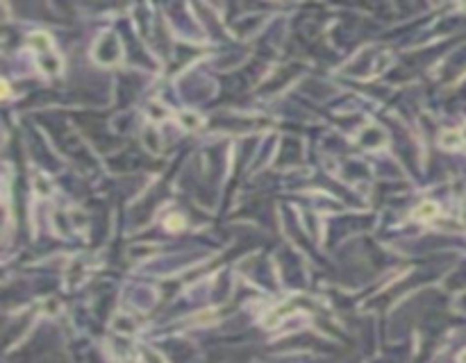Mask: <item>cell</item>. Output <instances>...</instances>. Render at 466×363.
I'll use <instances>...</instances> for the list:
<instances>
[{"label":"cell","mask_w":466,"mask_h":363,"mask_svg":"<svg viewBox=\"0 0 466 363\" xmlns=\"http://www.w3.org/2000/svg\"><path fill=\"white\" fill-rule=\"evenodd\" d=\"M441 143L446 148H460L462 146V134L460 132H446L441 136Z\"/></svg>","instance_id":"2"},{"label":"cell","mask_w":466,"mask_h":363,"mask_svg":"<svg viewBox=\"0 0 466 363\" xmlns=\"http://www.w3.org/2000/svg\"><path fill=\"white\" fill-rule=\"evenodd\" d=\"M460 363H466V350L460 354Z\"/></svg>","instance_id":"4"},{"label":"cell","mask_w":466,"mask_h":363,"mask_svg":"<svg viewBox=\"0 0 466 363\" xmlns=\"http://www.w3.org/2000/svg\"><path fill=\"white\" fill-rule=\"evenodd\" d=\"M437 213H439V207L434 205V202H423V205H419L414 209V218H416V220H430V218H434Z\"/></svg>","instance_id":"1"},{"label":"cell","mask_w":466,"mask_h":363,"mask_svg":"<svg viewBox=\"0 0 466 363\" xmlns=\"http://www.w3.org/2000/svg\"><path fill=\"white\" fill-rule=\"evenodd\" d=\"M166 227H168V229H177V227H182V218H180V216H171L168 220H166Z\"/></svg>","instance_id":"3"}]
</instances>
